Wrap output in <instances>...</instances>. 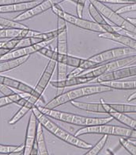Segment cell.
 I'll use <instances>...</instances> for the list:
<instances>
[{
	"mask_svg": "<svg viewBox=\"0 0 136 155\" xmlns=\"http://www.w3.org/2000/svg\"><path fill=\"white\" fill-rule=\"evenodd\" d=\"M127 19H128L129 21H131V23H133L134 25H135V26H136V18L128 17V18H127Z\"/></svg>",
	"mask_w": 136,
	"mask_h": 155,
	"instance_id": "bcb514c9",
	"label": "cell"
},
{
	"mask_svg": "<svg viewBox=\"0 0 136 155\" xmlns=\"http://www.w3.org/2000/svg\"><path fill=\"white\" fill-rule=\"evenodd\" d=\"M98 36L100 38L108 39V40L119 43L136 51V39L132 38L129 36L118 34V33H101Z\"/></svg>",
	"mask_w": 136,
	"mask_h": 155,
	"instance_id": "2e32d148",
	"label": "cell"
},
{
	"mask_svg": "<svg viewBox=\"0 0 136 155\" xmlns=\"http://www.w3.org/2000/svg\"><path fill=\"white\" fill-rule=\"evenodd\" d=\"M34 106H36V105L28 100V102L26 103V105L21 107L19 110H17V112L16 113L10 120H9V124H10V125H14V124H16V123H17V122H19L20 120H21V119H22L29 111V110H32V109L33 108Z\"/></svg>",
	"mask_w": 136,
	"mask_h": 155,
	"instance_id": "d4e9b609",
	"label": "cell"
},
{
	"mask_svg": "<svg viewBox=\"0 0 136 155\" xmlns=\"http://www.w3.org/2000/svg\"><path fill=\"white\" fill-rule=\"evenodd\" d=\"M136 100V91L134 93H132L131 95H130L128 96V98L127 99L128 100V102H131V101H133V100Z\"/></svg>",
	"mask_w": 136,
	"mask_h": 155,
	"instance_id": "f6af8a7d",
	"label": "cell"
},
{
	"mask_svg": "<svg viewBox=\"0 0 136 155\" xmlns=\"http://www.w3.org/2000/svg\"><path fill=\"white\" fill-rule=\"evenodd\" d=\"M109 115L113 116L114 119L119 121V123L125 125L126 127H128L136 130V119L130 117L129 115L123 114V113L117 112V111H113V112L110 113Z\"/></svg>",
	"mask_w": 136,
	"mask_h": 155,
	"instance_id": "cb8c5ba5",
	"label": "cell"
},
{
	"mask_svg": "<svg viewBox=\"0 0 136 155\" xmlns=\"http://www.w3.org/2000/svg\"><path fill=\"white\" fill-rule=\"evenodd\" d=\"M130 140L132 142H133V143H134V144H135L136 145V140H134V139H132V138H129Z\"/></svg>",
	"mask_w": 136,
	"mask_h": 155,
	"instance_id": "7dc6e473",
	"label": "cell"
},
{
	"mask_svg": "<svg viewBox=\"0 0 136 155\" xmlns=\"http://www.w3.org/2000/svg\"><path fill=\"white\" fill-rule=\"evenodd\" d=\"M68 65L57 63V81H64L67 79Z\"/></svg>",
	"mask_w": 136,
	"mask_h": 155,
	"instance_id": "836d02e7",
	"label": "cell"
},
{
	"mask_svg": "<svg viewBox=\"0 0 136 155\" xmlns=\"http://www.w3.org/2000/svg\"><path fill=\"white\" fill-rule=\"evenodd\" d=\"M52 11L54 12L57 17L63 18L66 22L74 25L75 26L83 29V30H89L92 32L96 33H116L115 27L111 26L109 24L108 25H100L95 21H89V20L83 19L82 18H79L78 16L73 15L71 14L64 11L60 4L54 6L51 8Z\"/></svg>",
	"mask_w": 136,
	"mask_h": 155,
	"instance_id": "7a4b0ae2",
	"label": "cell"
},
{
	"mask_svg": "<svg viewBox=\"0 0 136 155\" xmlns=\"http://www.w3.org/2000/svg\"><path fill=\"white\" fill-rule=\"evenodd\" d=\"M42 1H33V2L17 3V4L6 5L0 7V13H14V12H25L30 9L33 8Z\"/></svg>",
	"mask_w": 136,
	"mask_h": 155,
	"instance_id": "ffe728a7",
	"label": "cell"
},
{
	"mask_svg": "<svg viewBox=\"0 0 136 155\" xmlns=\"http://www.w3.org/2000/svg\"><path fill=\"white\" fill-rule=\"evenodd\" d=\"M108 138H109V134H103V136L100 138V140L98 141V142L94 145V146H93V147L89 149L86 153H84V154L97 155L104 147V146H105V144H106L107 141H108Z\"/></svg>",
	"mask_w": 136,
	"mask_h": 155,
	"instance_id": "4316f807",
	"label": "cell"
},
{
	"mask_svg": "<svg viewBox=\"0 0 136 155\" xmlns=\"http://www.w3.org/2000/svg\"><path fill=\"white\" fill-rule=\"evenodd\" d=\"M113 90L114 89H113L112 87L101 84L100 85H90V86L78 87L75 89L70 90L66 92L58 95L55 98H53L51 101H49L47 104H45V107L46 108L55 109L58 107L62 106L66 103H70L73 100H76L79 98L91 96L94 94L113 91Z\"/></svg>",
	"mask_w": 136,
	"mask_h": 155,
	"instance_id": "6da1fadb",
	"label": "cell"
},
{
	"mask_svg": "<svg viewBox=\"0 0 136 155\" xmlns=\"http://www.w3.org/2000/svg\"><path fill=\"white\" fill-rule=\"evenodd\" d=\"M11 52L10 49H5V48H0V58L1 57H3V56L7 55V53H9Z\"/></svg>",
	"mask_w": 136,
	"mask_h": 155,
	"instance_id": "ee69618b",
	"label": "cell"
},
{
	"mask_svg": "<svg viewBox=\"0 0 136 155\" xmlns=\"http://www.w3.org/2000/svg\"><path fill=\"white\" fill-rule=\"evenodd\" d=\"M70 104L77 108L89 111V112L109 115L110 113L115 111L114 109L110 106V104L105 103L103 100H100V103H84L73 100L70 102Z\"/></svg>",
	"mask_w": 136,
	"mask_h": 155,
	"instance_id": "7c38bea8",
	"label": "cell"
},
{
	"mask_svg": "<svg viewBox=\"0 0 136 155\" xmlns=\"http://www.w3.org/2000/svg\"><path fill=\"white\" fill-rule=\"evenodd\" d=\"M134 62H136V54L126 56L123 58L113 60V61H108L104 64H101V65L104 68V72L107 73V72H113V71L117 70V69H119V68L127 67L128 65L132 64Z\"/></svg>",
	"mask_w": 136,
	"mask_h": 155,
	"instance_id": "e0dca14e",
	"label": "cell"
},
{
	"mask_svg": "<svg viewBox=\"0 0 136 155\" xmlns=\"http://www.w3.org/2000/svg\"><path fill=\"white\" fill-rule=\"evenodd\" d=\"M85 2H86V0H79V2L76 4V13L78 17L82 18Z\"/></svg>",
	"mask_w": 136,
	"mask_h": 155,
	"instance_id": "60d3db41",
	"label": "cell"
},
{
	"mask_svg": "<svg viewBox=\"0 0 136 155\" xmlns=\"http://www.w3.org/2000/svg\"><path fill=\"white\" fill-rule=\"evenodd\" d=\"M33 1H43V0H0V7L1 6H6V5L17 4V3L33 2Z\"/></svg>",
	"mask_w": 136,
	"mask_h": 155,
	"instance_id": "74e56055",
	"label": "cell"
},
{
	"mask_svg": "<svg viewBox=\"0 0 136 155\" xmlns=\"http://www.w3.org/2000/svg\"><path fill=\"white\" fill-rule=\"evenodd\" d=\"M115 27V26H114ZM115 30H116V33H118V34H123V35H127V36H129L132 38H134L136 39V34L134 33H132V32H129V31H127V30H124L121 28L118 27V26H116L115 27Z\"/></svg>",
	"mask_w": 136,
	"mask_h": 155,
	"instance_id": "b9f144b4",
	"label": "cell"
},
{
	"mask_svg": "<svg viewBox=\"0 0 136 155\" xmlns=\"http://www.w3.org/2000/svg\"><path fill=\"white\" fill-rule=\"evenodd\" d=\"M89 3L94 5L106 19L112 21L116 26L124 30L136 34L135 25L131 23L125 18L122 17L121 15L117 13L116 11H113V9H111L110 7L98 0H89Z\"/></svg>",
	"mask_w": 136,
	"mask_h": 155,
	"instance_id": "277c9868",
	"label": "cell"
},
{
	"mask_svg": "<svg viewBox=\"0 0 136 155\" xmlns=\"http://www.w3.org/2000/svg\"><path fill=\"white\" fill-rule=\"evenodd\" d=\"M64 1H66V0H43L42 2H40L33 8L25 11V12H22V14L16 16L14 20L17 21H26V20L35 17L36 15L44 13L49 9L52 8L55 5L60 4L61 2H64Z\"/></svg>",
	"mask_w": 136,
	"mask_h": 155,
	"instance_id": "ba28073f",
	"label": "cell"
},
{
	"mask_svg": "<svg viewBox=\"0 0 136 155\" xmlns=\"http://www.w3.org/2000/svg\"><path fill=\"white\" fill-rule=\"evenodd\" d=\"M113 119L114 118L111 115L104 118H95V117H87L74 114L70 124L79 126V127H89V126L107 124L113 121Z\"/></svg>",
	"mask_w": 136,
	"mask_h": 155,
	"instance_id": "9a60e30c",
	"label": "cell"
},
{
	"mask_svg": "<svg viewBox=\"0 0 136 155\" xmlns=\"http://www.w3.org/2000/svg\"><path fill=\"white\" fill-rule=\"evenodd\" d=\"M21 38H12L11 40H9L8 41H5V42L0 43V48H5V49H10V50H13V49H16L19 43Z\"/></svg>",
	"mask_w": 136,
	"mask_h": 155,
	"instance_id": "e575fe53",
	"label": "cell"
},
{
	"mask_svg": "<svg viewBox=\"0 0 136 155\" xmlns=\"http://www.w3.org/2000/svg\"><path fill=\"white\" fill-rule=\"evenodd\" d=\"M45 128L51 134H54L55 137H57L59 139L66 142L68 144L72 145L74 147L82 149H90L93 147L90 143H88L82 139H80L75 134H70L62 127H60V126L57 125L56 123H55L51 120H49L46 123Z\"/></svg>",
	"mask_w": 136,
	"mask_h": 155,
	"instance_id": "5b68a950",
	"label": "cell"
},
{
	"mask_svg": "<svg viewBox=\"0 0 136 155\" xmlns=\"http://www.w3.org/2000/svg\"><path fill=\"white\" fill-rule=\"evenodd\" d=\"M88 10H89V15L93 18V19L94 20L95 22H97L98 24H100V25H108V24H109L106 21V18L100 14V11H98L97 9L96 8L93 4L89 3Z\"/></svg>",
	"mask_w": 136,
	"mask_h": 155,
	"instance_id": "f1b7e54d",
	"label": "cell"
},
{
	"mask_svg": "<svg viewBox=\"0 0 136 155\" xmlns=\"http://www.w3.org/2000/svg\"><path fill=\"white\" fill-rule=\"evenodd\" d=\"M37 124H38V120L32 111L29 115L27 128H26V139H25V142H24L25 149H24L23 153H22L23 155H30L32 153V149L36 144Z\"/></svg>",
	"mask_w": 136,
	"mask_h": 155,
	"instance_id": "30bf717a",
	"label": "cell"
},
{
	"mask_svg": "<svg viewBox=\"0 0 136 155\" xmlns=\"http://www.w3.org/2000/svg\"><path fill=\"white\" fill-rule=\"evenodd\" d=\"M38 53L49 59L54 60L57 63H62L73 68H79L82 60V58L70 56L69 54L60 53L56 50H52L50 48H48L47 46L43 47L42 49L39 50Z\"/></svg>",
	"mask_w": 136,
	"mask_h": 155,
	"instance_id": "52a82bcc",
	"label": "cell"
},
{
	"mask_svg": "<svg viewBox=\"0 0 136 155\" xmlns=\"http://www.w3.org/2000/svg\"><path fill=\"white\" fill-rule=\"evenodd\" d=\"M43 41H44L41 38H21L20 40L17 48H24V47L32 46V45L43 42Z\"/></svg>",
	"mask_w": 136,
	"mask_h": 155,
	"instance_id": "1f68e13d",
	"label": "cell"
},
{
	"mask_svg": "<svg viewBox=\"0 0 136 155\" xmlns=\"http://www.w3.org/2000/svg\"><path fill=\"white\" fill-rule=\"evenodd\" d=\"M25 149V144H21L20 146H12V145H0V153L1 154H14L19 153L21 152L23 153Z\"/></svg>",
	"mask_w": 136,
	"mask_h": 155,
	"instance_id": "83f0119b",
	"label": "cell"
},
{
	"mask_svg": "<svg viewBox=\"0 0 136 155\" xmlns=\"http://www.w3.org/2000/svg\"><path fill=\"white\" fill-rule=\"evenodd\" d=\"M63 18L57 17V46L56 51L63 54H68V34L67 25Z\"/></svg>",
	"mask_w": 136,
	"mask_h": 155,
	"instance_id": "4fadbf2b",
	"label": "cell"
},
{
	"mask_svg": "<svg viewBox=\"0 0 136 155\" xmlns=\"http://www.w3.org/2000/svg\"><path fill=\"white\" fill-rule=\"evenodd\" d=\"M93 81L94 80L91 78H86V77H82V76H78V77L67 78L64 81H51L50 84L52 87H55L57 89H63V88L67 87H72V86H75V85L89 83V82Z\"/></svg>",
	"mask_w": 136,
	"mask_h": 155,
	"instance_id": "d6986e66",
	"label": "cell"
},
{
	"mask_svg": "<svg viewBox=\"0 0 136 155\" xmlns=\"http://www.w3.org/2000/svg\"><path fill=\"white\" fill-rule=\"evenodd\" d=\"M0 92H1V96H8L16 93L12 87H9L7 85L4 84H0Z\"/></svg>",
	"mask_w": 136,
	"mask_h": 155,
	"instance_id": "8d00e7d4",
	"label": "cell"
},
{
	"mask_svg": "<svg viewBox=\"0 0 136 155\" xmlns=\"http://www.w3.org/2000/svg\"><path fill=\"white\" fill-rule=\"evenodd\" d=\"M131 11H136V3L126 5L124 7H120L117 10L116 12L120 15V14H125L128 12H131Z\"/></svg>",
	"mask_w": 136,
	"mask_h": 155,
	"instance_id": "f35d334b",
	"label": "cell"
},
{
	"mask_svg": "<svg viewBox=\"0 0 136 155\" xmlns=\"http://www.w3.org/2000/svg\"><path fill=\"white\" fill-rule=\"evenodd\" d=\"M0 26H1V29H18V30L29 29V26L22 24L21 21L7 19L2 17L0 18Z\"/></svg>",
	"mask_w": 136,
	"mask_h": 155,
	"instance_id": "484cf974",
	"label": "cell"
},
{
	"mask_svg": "<svg viewBox=\"0 0 136 155\" xmlns=\"http://www.w3.org/2000/svg\"><path fill=\"white\" fill-rule=\"evenodd\" d=\"M84 69L81 68H75L74 70H72L70 73H68L67 78H70V77H78L79 75H81L83 72H84Z\"/></svg>",
	"mask_w": 136,
	"mask_h": 155,
	"instance_id": "7bdbcfd3",
	"label": "cell"
},
{
	"mask_svg": "<svg viewBox=\"0 0 136 155\" xmlns=\"http://www.w3.org/2000/svg\"><path fill=\"white\" fill-rule=\"evenodd\" d=\"M48 44V41H43V42L36 44V45H32V46L29 47H24V48H17L13 50H11L7 55L3 56L0 58V61H8V60L15 59V58H22V57H26V56L31 55L32 53L38 52L43 47L47 46Z\"/></svg>",
	"mask_w": 136,
	"mask_h": 155,
	"instance_id": "5bb4252c",
	"label": "cell"
},
{
	"mask_svg": "<svg viewBox=\"0 0 136 155\" xmlns=\"http://www.w3.org/2000/svg\"><path fill=\"white\" fill-rule=\"evenodd\" d=\"M134 52V49H130L128 47H118V48L107 49L105 51L95 54V55L90 57L89 60L100 64L104 62H108L113 61V60L126 57V56L131 55Z\"/></svg>",
	"mask_w": 136,
	"mask_h": 155,
	"instance_id": "8992f818",
	"label": "cell"
},
{
	"mask_svg": "<svg viewBox=\"0 0 136 155\" xmlns=\"http://www.w3.org/2000/svg\"><path fill=\"white\" fill-rule=\"evenodd\" d=\"M110 106L117 112L128 114V113H136V105L126 104H109Z\"/></svg>",
	"mask_w": 136,
	"mask_h": 155,
	"instance_id": "4dcf8cb0",
	"label": "cell"
},
{
	"mask_svg": "<svg viewBox=\"0 0 136 155\" xmlns=\"http://www.w3.org/2000/svg\"><path fill=\"white\" fill-rule=\"evenodd\" d=\"M134 76H136V65L124 67V68H119L113 72H107L105 74L96 78L94 82L101 84L104 82H109V81H119L122 79L134 77Z\"/></svg>",
	"mask_w": 136,
	"mask_h": 155,
	"instance_id": "8fae6325",
	"label": "cell"
},
{
	"mask_svg": "<svg viewBox=\"0 0 136 155\" xmlns=\"http://www.w3.org/2000/svg\"><path fill=\"white\" fill-rule=\"evenodd\" d=\"M30 55L26 56V57H22V58H15V59L8 60V61H0V72L2 74V72H7V71H11L12 69L17 68L26 63L28 60L29 59Z\"/></svg>",
	"mask_w": 136,
	"mask_h": 155,
	"instance_id": "44dd1931",
	"label": "cell"
},
{
	"mask_svg": "<svg viewBox=\"0 0 136 155\" xmlns=\"http://www.w3.org/2000/svg\"><path fill=\"white\" fill-rule=\"evenodd\" d=\"M119 143L126 150L132 155H136V145L134 144L129 138H122L119 139Z\"/></svg>",
	"mask_w": 136,
	"mask_h": 155,
	"instance_id": "d6a6232c",
	"label": "cell"
},
{
	"mask_svg": "<svg viewBox=\"0 0 136 155\" xmlns=\"http://www.w3.org/2000/svg\"><path fill=\"white\" fill-rule=\"evenodd\" d=\"M56 66H57V62L54 60H49L48 63L43 71L36 87H34V90H35V93L33 95L34 96H36L41 100L42 97V94L46 90L48 84L51 82V79L52 77V75H53Z\"/></svg>",
	"mask_w": 136,
	"mask_h": 155,
	"instance_id": "9c48e42d",
	"label": "cell"
},
{
	"mask_svg": "<svg viewBox=\"0 0 136 155\" xmlns=\"http://www.w3.org/2000/svg\"><path fill=\"white\" fill-rule=\"evenodd\" d=\"M14 104V101L12 99L11 96H2L0 97V107L2 108L3 107H6L7 105H10V104Z\"/></svg>",
	"mask_w": 136,
	"mask_h": 155,
	"instance_id": "ab89813d",
	"label": "cell"
},
{
	"mask_svg": "<svg viewBox=\"0 0 136 155\" xmlns=\"http://www.w3.org/2000/svg\"><path fill=\"white\" fill-rule=\"evenodd\" d=\"M101 84L106 85L112 87L114 90H131L136 89V81H109V82H104Z\"/></svg>",
	"mask_w": 136,
	"mask_h": 155,
	"instance_id": "603a6c76",
	"label": "cell"
},
{
	"mask_svg": "<svg viewBox=\"0 0 136 155\" xmlns=\"http://www.w3.org/2000/svg\"><path fill=\"white\" fill-rule=\"evenodd\" d=\"M22 31L23 30H18V29H1L0 38H21Z\"/></svg>",
	"mask_w": 136,
	"mask_h": 155,
	"instance_id": "f546056e",
	"label": "cell"
},
{
	"mask_svg": "<svg viewBox=\"0 0 136 155\" xmlns=\"http://www.w3.org/2000/svg\"><path fill=\"white\" fill-rule=\"evenodd\" d=\"M109 134V135L119 136L122 138H132L136 139V130L131 128L119 127V126L109 125L102 124V125L89 126V127H83L79 130L75 132V135L81 136L83 134Z\"/></svg>",
	"mask_w": 136,
	"mask_h": 155,
	"instance_id": "3957f363",
	"label": "cell"
},
{
	"mask_svg": "<svg viewBox=\"0 0 136 155\" xmlns=\"http://www.w3.org/2000/svg\"><path fill=\"white\" fill-rule=\"evenodd\" d=\"M100 64H97L94 61H92L89 59H82L81 61V64L79 65V68H82L84 70H88V69H91V68H95L98 67Z\"/></svg>",
	"mask_w": 136,
	"mask_h": 155,
	"instance_id": "d590c367",
	"label": "cell"
},
{
	"mask_svg": "<svg viewBox=\"0 0 136 155\" xmlns=\"http://www.w3.org/2000/svg\"><path fill=\"white\" fill-rule=\"evenodd\" d=\"M0 84H4L9 87H12L13 89L17 90L22 93L32 94V95H34L35 93V90L33 87H32L27 84L24 83L22 81L11 78V77H5V76L1 75L0 76Z\"/></svg>",
	"mask_w": 136,
	"mask_h": 155,
	"instance_id": "ac0fdd59",
	"label": "cell"
},
{
	"mask_svg": "<svg viewBox=\"0 0 136 155\" xmlns=\"http://www.w3.org/2000/svg\"><path fill=\"white\" fill-rule=\"evenodd\" d=\"M36 144L38 149V154L40 155H48L47 145L45 142V134H44V127L41 123L37 124V131H36Z\"/></svg>",
	"mask_w": 136,
	"mask_h": 155,
	"instance_id": "7402d4cb",
	"label": "cell"
}]
</instances>
